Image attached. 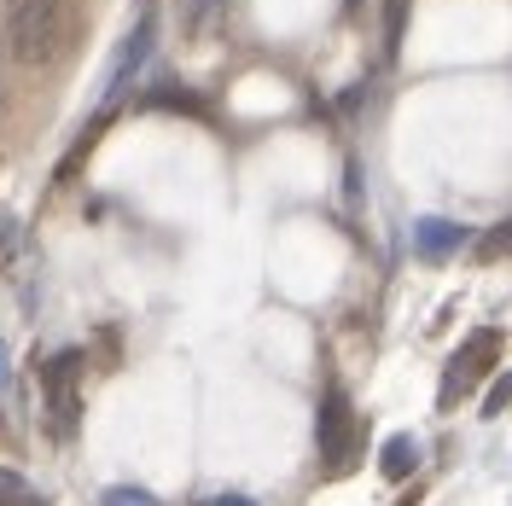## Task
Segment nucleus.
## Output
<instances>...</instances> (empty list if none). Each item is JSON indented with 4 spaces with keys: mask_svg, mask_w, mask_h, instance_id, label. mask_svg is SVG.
Listing matches in <instances>:
<instances>
[{
    "mask_svg": "<svg viewBox=\"0 0 512 506\" xmlns=\"http://www.w3.org/2000/svg\"><path fill=\"white\" fill-rule=\"evenodd\" d=\"M64 35V0H12V18H6V47L12 59L41 70V64L59 53Z\"/></svg>",
    "mask_w": 512,
    "mask_h": 506,
    "instance_id": "f257e3e1",
    "label": "nucleus"
},
{
    "mask_svg": "<svg viewBox=\"0 0 512 506\" xmlns=\"http://www.w3.org/2000/svg\"><path fill=\"white\" fill-rule=\"evenodd\" d=\"M495 349H501V332H472L466 344L448 355L443 390H437L443 402H437V408H454V402H460V396H466V390H472V384H478L489 367H495Z\"/></svg>",
    "mask_w": 512,
    "mask_h": 506,
    "instance_id": "f03ea898",
    "label": "nucleus"
},
{
    "mask_svg": "<svg viewBox=\"0 0 512 506\" xmlns=\"http://www.w3.org/2000/svg\"><path fill=\"white\" fill-rule=\"evenodd\" d=\"M152 47H158V18H140L134 30L123 35V47H117V64H111V82H105V99H117L146 70V59H152Z\"/></svg>",
    "mask_w": 512,
    "mask_h": 506,
    "instance_id": "7ed1b4c3",
    "label": "nucleus"
},
{
    "mask_svg": "<svg viewBox=\"0 0 512 506\" xmlns=\"http://www.w3.org/2000/svg\"><path fill=\"white\" fill-rule=\"evenodd\" d=\"M466 245V227L460 222H437V216H425V222L414 227V251L425 256V262H443V256H454Z\"/></svg>",
    "mask_w": 512,
    "mask_h": 506,
    "instance_id": "20e7f679",
    "label": "nucleus"
},
{
    "mask_svg": "<svg viewBox=\"0 0 512 506\" xmlns=\"http://www.w3.org/2000/svg\"><path fill=\"white\" fill-rule=\"evenodd\" d=\"M76 373H82V355H76V349H64L59 361H47V373H41V379H47V402H53V413H70V402H76Z\"/></svg>",
    "mask_w": 512,
    "mask_h": 506,
    "instance_id": "39448f33",
    "label": "nucleus"
},
{
    "mask_svg": "<svg viewBox=\"0 0 512 506\" xmlns=\"http://www.w3.org/2000/svg\"><path fill=\"white\" fill-rule=\"evenodd\" d=\"M350 419H344V396H326V408H320V448H326V466H344L350 460Z\"/></svg>",
    "mask_w": 512,
    "mask_h": 506,
    "instance_id": "423d86ee",
    "label": "nucleus"
},
{
    "mask_svg": "<svg viewBox=\"0 0 512 506\" xmlns=\"http://www.w3.org/2000/svg\"><path fill=\"white\" fill-rule=\"evenodd\" d=\"M414 466H419V448H414V437H390V443H384V454H379V472L390 477V483L414 477Z\"/></svg>",
    "mask_w": 512,
    "mask_h": 506,
    "instance_id": "0eeeda50",
    "label": "nucleus"
},
{
    "mask_svg": "<svg viewBox=\"0 0 512 506\" xmlns=\"http://www.w3.org/2000/svg\"><path fill=\"white\" fill-rule=\"evenodd\" d=\"M0 506H47V495H35V483H30V477L0 472Z\"/></svg>",
    "mask_w": 512,
    "mask_h": 506,
    "instance_id": "6e6552de",
    "label": "nucleus"
},
{
    "mask_svg": "<svg viewBox=\"0 0 512 506\" xmlns=\"http://www.w3.org/2000/svg\"><path fill=\"white\" fill-rule=\"evenodd\" d=\"M18 251H24V222L12 210H0V268H12Z\"/></svg>",
    "mask_w": 512,
    "mask_h": 506,
    "instance_id": "1a4fd4ad",
    "label": "nucleus"
},
{
    "mask_svg": "<svg viewBox=\"0 0 512 506\" xmlns=\"http://www.w3.org/2000/svg\"><path fill=\"white\" fill-rule=\"evenodd\" d=\"M478 256H489V262H495V256H512V216L501 227H489V233H483L478 239Z\"/></svg>",
    "mask_w": 512,
    "mask_h": 506,
    "instance_id": "9d476101",
    "label": "nucleus"
},
{
    "mask_svg": "<svg viewBox=\"0 0 512 506\" xmlns=\"http://www.w3.org/2000/svg\"><path fill=\"white\" fill-rule=\"evenodd\" d=\"M105 506H158V495H146L134 483H117V489H105Z\"/></svg>",
    "mask_w": 512,
    "mask_h": 506,
    "instance_id": "9b49d317",
    "label": "nucleus"
},
{
    "mask_svg": "<svg viewBox=\"0 0 512 506\" xmlns=\"http://www.w3.org/2000/svg\"><path fill=\"white\" fill-rule=\"evenodd\" d=\"M507 402H512V379H507V373H501V379L489 384V396H483V413H501V408H507Z\"/></svg>",
    "mask_w": 512,
    "mask_h": 506,
    "instance_id": "f8f14e48",
    "label": "nucleus"
},
{
    "mask_svg": "<svg viewBox=\"0 0 512 506\" xmlns=\"http://www.w3.org/2000/svg\"><path fill=\"white\" fill-rule=\"evenodd\" d=\"M198 506H256L251 495H210V501H198Z\"/></svg>",
    "mask_w": 512,
    "mask_h": 506,
    "instance_id": "ddd939ff",
    "label": "nucleus"
},
{
    "mask_svg": "<svg viewBox=\"0 0 512 506\" xmlns=\"http://www.w3.org/2000/svg\"><path fill=\"white\" fill-rule=\"evenodd\" d=\"M0 379H6V344H0Z\"/></svg>",
    "mask_w": 512,
    "mask_h": 506,
    "instance_id": "4468645a",
    "label": "nucleus"
},
{
    "mask_svg": "<svg viewBox=\"0 0 512 506\" xmlns=\"http://www.w3.org/2000/svg\"><path fill=\"white\" fill-rule=\"evenodd\" d=\"M350 6H355V0H350Z\"/></svg>",
    "mask_w": 512,
    "mask_h": 506,
    "instance_id": "2eb2a0df",
    "label": "nucleus"
}]
</instances>
